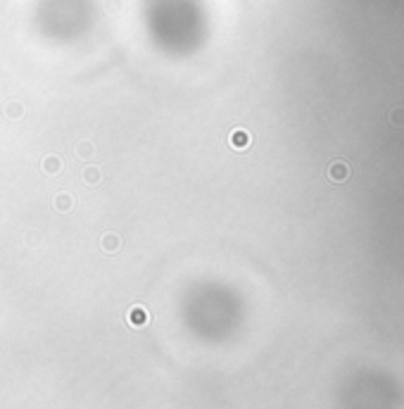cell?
<instances>
[{
    "label": "cell",
    "instance_id": "obj_2",
    "mask_svg": "<svg viewBox=\"0 0 404 409\" xmlns=\"http://www.w3.org/2000/svg\"><path fill=\"white\" fill-rule=\"evenodd\" d=\"M390 122H392V124H404V110L390 112Z\"/></svg>",
    "mask_w": 404,
    "mask_h": 409
},
{
    "label": "cell",
    "instance_id": "obj_1",
    "mask_svg": "<svg viewBox=\"0 0 404 409\" xmlns=\"http://www.w3.org/2000/svg\"><path fill=\"white\" fill-rule=\"evenodd\" d=\"M349 176V169L345 162H336V164L330 166V179L333 181H345Z\"/></svg>",
    "mask_w": 404,
    "mask_h": 409
}]
</instances>
